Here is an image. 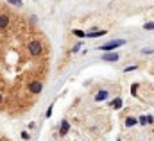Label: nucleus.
<instances>
[{
  "label": "nucleus",
  "mask_w": 154,
  "mask_h": 141,
  "mask_svg": "<svg viewBox=\"0 0 154 141\" xmlns=\"http://www.w3.org/2000/svg\"><path fill=\"white\" fill-rule=\"evenodd\" d=\"M73 34H75V36H79V38H84V36H86L83 30H73Z\"/></svg>",
  "instance_id": "nucleus-12"
},
{
  "label": "nucleus",
  "mask_w": 154,
  "mask_h": 141,
  "mask_svg": "<svg viewBox=\"0 0 154 141\" xmlns=\"http://www.w3.org/2000/svg\"><path fill=\"white\" fill-rule=\"evenodd\" d=\"M106 98H108V91H99L97 93V97H95V100H97V102H102V100H106Z\"/></svg>",
  "instance_id": "nucleus-6"
},
{
  "label": "nucleus",
  "mask_w": 154,
  "mask_h": 141,
  "mask_svg": "<svg viewBox=\"0 0 154 141\" xmlns=\"http://www.w3.org/2000/svg\"><path fill=\"white\" fill-rule=\"evenodd\" d=\"M0 104H2V91H0Z\"/></svg>",
  "instance_id": "nucleus-16"
},
{
  "label": "nucleus",
  "mask_w": 154,
  "mask_h": 141,
  "mask_svg": "<svg viewBox=\"0 0 154 141\" xmlns=\"http://www.w3.org/2000/svg\"><path fill=\"white\" fill-rule=\"evenodd\" d=\"M106 30H97V32H86V36L88 38H99V36H104Z\"/></svg>",
  "instance_id": "nucleus-7"
},
{
  "label": "nucleus",
  "mask_w": 154,
  "mask_h": 141,
  "mask_svg": "<svg viewBox=\"0 0 154 141\" xmlns=\"http://www.w3.org/2000/svg\"><path fill=\"white\" fill-rule=\"evenodd\" d=\"M41 86H43L41 82L34 80V82H31V84H29V91H31V93H34V95H38V93L41 91Z\"/></svg>",
  "instance_id": "nucleus-4"
},
{
  "label": "nucleus",
  "mask_w": 154,
  "mask_h": 141,
  "mask_svg": "<svg viewBox=\"0 0 154 141\" xmlns=\"http://www.w3.org/2000/svg\"><path fill=\"white\" fill-rule=\"evenodd\" d=\"M50 115H52V105L49 107V109H47V115H45V116H50Z\"/></svg>",
  "instance_id": "nucleus-15"
},
{
  "label": "nucleus",
  "mask_w": 154,
  "mask_h": 141,
  "mask_svg": "<svg viewBox=\"0 0 154 141\" xmlns=\"http://www.w3.org/2000/svg\"><path fill=\"white\" fill-rule=\"evenodd\" d=\"M133 70H136V66H127L124 71H133Z\"/></svg>",
  "instance_id": "nucleus-14"
},
{
  "label": "nucleus",
  "mask_w": 154,
  "mask_h": 141,
  "mask_svg": "<svg viewBox=\"0 0 154 141\" xmlns=\"http://www.w3.org/2000/svg\"><path fill=\"white\" fill-rule=\"evenodd\" d=\"M11 4H15V5H22V0H9Z\"/></svg>",
  "instance_id": "nucleus-13"
},
{
  "label": "nucleus",
  "mask_w": 154,
  "mask_h": 141,
  "mask_svg": "<svg viewBox=\"0 0 154 141\" xmlns=\"http://www.w3.org/2000/svg\"><path fill=\"white\" fill-rule=\"evenodd\" d=\"M29 54L34 56V57H38L39 54H41V43L39 41H31L29 43Z\"/></svg>",
  "instance_id": "nucleus-2"
},
{
  "label": "nucleus",
  "mask_w": 154,
  "mask_h": 141,
  "mask_svg": "<svg viewBox=\"0 0 154 141\" xmlns=\"http://www.w3.org/2000/svg\"><path fill=\"white\" fill-rule=\"evenodd\" d=\"M68 129H70V123L66 122V120H63V122H61V134H66Z\"/></svg>",
  "instance_id": "nucleus-8"
},
{
  "label": "nucleus",
  "mask_w": 154,
  "mask_h": 141,
  "mask_svg": "<svg viewBox=\"0 0 154 141\" xmlns=\"http://www.w3.org/2000/svg\"><path fill=\"white\" fill-rule=\"evenodd\" d=\"M7 27H9V16L5 13H0V32L5 30Z\"/></svg>",
  "instance_id": "nucleus-3"
},
{
  "label": "nucleus",
  "mask_w": 154,
  "mask_h": 141,
  "mask_svg": "<svg viewBox=\"0 0 154 141\" xmlns=\"http://www.w3.org/2000/svg\"><path fill=\"white\" fill-rule=\"evenodd\" d=\"M102 59H104V61H118L120 56L115 54V52H108V54H104V56H102Z\"/></svg>",
  "instance_id": "nucleus-5"
},
{
  "label": "nucleus",
  "mask_w": 154,
  "mask_h": 141,
  "mask_svg": "<svg viewBox=\"0 0 154 141\" xmlns=\"http://www.w3.org/2000/svg\"><path fill=\"white\" fill-rule=\"evenodd\" d=\"M122 45H125L124 39H117V41H109L108 45H102V46H100V50L108 52V50H113V48H118V46H122Z\"/></svg>",
  "instance_id": "nucleus-1"
},
{
  "label": "nucleus",
  "mask_w": 154,
  "mask_h": 141,
  "mask_svg": "<svg viewBox=\"0 0 154 141\" xmlns=\"http://www.w3.org/2000/svg\"><path fill=\"white\" fill-rule=\"evenodd\" d=\"M135 123H136V118H131V116H129V118L125 120V125H127V127H133Z\"/></svg>",
  "instance_id": "nucleus-9"
},
{
  "label": "nucleus",
  "mask_w": 154,
  "mask_h": 141,
  "mask_svg": "<svg viewBox=\"0 0 154 141\" xmlns=\"http://www.w3.org/2000/svg\"><path fill=\"white\" fill-rule=\"evenodd\" d=\"M143 29H145V30H154V22L145 23V25H143Z\"/></svg>",
  "instance_id": "nucleus-10"
},
{
  "label": "nucleus",
  "mask_w": 154,
  "mask_h": 141,
  "mask_svg": "<svg viewBox=\"0 0 154 141\" xmlns=\"http://www.w3.org/2000/svg\"><path fill=\"white\" fill-rule=\"evenodd\" d=\"M113 107H115V109H120V107H122V100H120V98H117L115 102H113Z\"/></svg>",
  "instance_id": "nucleus-11"
}]
</instances>
